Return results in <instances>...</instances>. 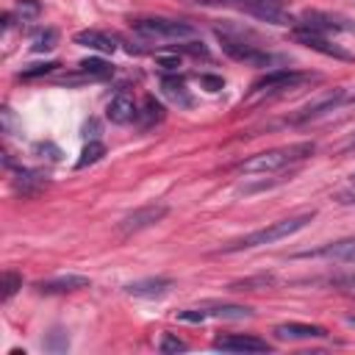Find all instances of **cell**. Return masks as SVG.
I'll return each instance as SVG.
<instances>
[{"label": "cell", "instance_id": "1", "mask_svg": "<svg viewBox=\"0 0 355 355\" xmlns=\"http://www.w3.org/2000/svg\"><path fill=\"white\" fill-rule=\"evenodd\" d=\"M313 153H316L313 141H294V144H283V147L250 155L247 161H241L236 166V172H241V175H280L283 169L308 161Z\"/></svg>", "mask_w": 355, "mask_h": 355}, {"label": "cell", "instance_id": "2", "mask_svg": "<svg viewBox=\"0 0 355 355\" xmlns=\"http://www.w3.org/2000/svg\"><path fill=\"white\" fill-rule=\"evenodd\" d=\"M313 216H316L313 208L297 211V214H291V216H286V219H277V222H272V225H266V227H258V230H252V233H247V236H241V239H236V241L222 244L219 252H241V250H252V247H261V244L280 241V239H286V236H294V233L302 230L305 225H311Z\"/></svg>", "mask_w": 355, "mask_h": 355}, {"label": "cell", "instance_id": "3", "mask_svg": "<svg viewBox=\"0 0 355 355\" xmlns=\"http://www.w3.org/2000/svg\"><path fill=\"white\" fill-rule=\"evenodd\" d=\"M216 39L222 44V50L241 64L250 67H272L277 58L258 42V36L252 31H230V28H216Z\"/></svg>", "mask_w": 355, "mask_h": 355}, {"label": "cell", "instance_id": "4", "mask_svg": "<svg viewBox=\"0 0 355 355\" xmlns=\"http://www.w3.org/2000/svg\"><path fill=\"white\" fill-rule=\"evenodd\" d=\"M316 72H302V69H269L261 80L252 83V100H275L283 97L294 89H302L305 83L316 80Z\"/></svg>", "mask_w": 355, "mask_h": 355}, {"label": "cell", "instance_id": "5", "mask_svg": "<svg viewBox=\"0 0 355 355\" xmlns=\"http://www.w3.org/2000/svg\"><path fill=\"white\" fill-rule=\"evenodd\" d=\"M133 33L150 42H180L197 36V28L183 19H169V17H139L130 22Z\"/></svg>", "mask_w": 355, "mask_h": 355}, {"label": "cell", "instance_id": "6", "mask_svg": "<svg viewBox=\"0 0 355 355\" xmlns=\"http://www.w3.org/2000/svg\"><path fill=\"white\" fill-rule=\"evenodd\" d=\"M252 316V308L247 305H233V302H205V305H197V308H183L175 313L178 322H205V319H250Z\"/></svg>", "mask_w": 355, "mask_h": 355}, {"label": "cell", "instance_id": "7", "mask_svg": "<svg viewBox=\"0 0 355 355\" xmlns=\"http://www.w3.org/2000/svg\"><path fill=\"white\" fill-rule=\"evenodd\" d=\"M294 25L300 28H311V31H319L324 36L330 33H355V19L349 17H341V14H330V11H302ZM291 25V28H294Z\"/></svg>", "mask_w": 355, "mask_h": 355}, {"label": "cell", "instance_id": "8", "mask_svg": "<svg viewBox=\"0 0 355 355\" xmlns=\"http://www.w3.org/2000/svg\"><path fill=\"white\" fill-rule=\"evenodd\" d=\"M166 214H169V208H166L164 202H147V205H141V208L125 214V216L116 222V230H119V236H133V233H141V230L158 225Z\"/></svg>", "mask_w": 355, "mask_h": 355}, {"label": "cell", "instance_id": "9", "mask_svg": "<svg viewBox=\"0 0 355 355\" xmlns=\"http://www.w3.org/2000/svg\"><path fill=\"white\" fill-rule=\"evenodd\" d=\"M291 33H294V39L300 42V44H305L308 50H316V53H322V55H330V58H338V61H352L355 55L352 53H347L344 47H338V44H333L324 33H319V31H311V28H300V25H294L291 28Z\"/></svg>", "mask_w": 355, "mask_h": 355}, {"label": "cell", "instance_id": "10", "mask_svg": "<svg viewBox=\"0 0 355 355\" xmlns=\"http://www.w3.org/2000/svg\"><path fill=\"white\" fill-rule=\"evenodd\" d=\"M344 100H347V89H330V92H327V94H322L319 100H313V103H308L305 108H300V111L291 116V122H294V125H302V122L322 119V116L333 114Z\"/></svg>", "mask_w": 355, "mask_h": 355}, {"label": "cell", "instance_id": "11", "mask_svg": "<svg viewBox=\"0 0 355 355\" xmlns=\"http://www.w3.org/2000/svg\"><path fill=\"white\" fill-rule=\"evenodd\" d=\"M214 349H222V352H269L272 344L252 336V333H225V336H216Z\"/></svg>", "mask_w": 355, "mask_h": 355}, {"label": "cell", "instance_id": "12", "mask_svg": "<svg viewBox=\"0 0 355 355\" xmlns=\"http://www.w3.org/2000/svg\"><path fill=\"white\" fill-rule=\"evenodd\" d=\"M105 116L114 125H130V122L139 119V105L128 92H116L105 105Z\"/></svg>", "mask_w": 355, "mask_h": 355}, {"label": "cell", "instance_id": "13", "mask_svg": "<svg viewBox=\"0 0 355 355\" xmlns=\"http://www.w3.org/2000/svg\"><path fill=\"white\" fill-rule=\"evenodd\" d=\"M11 189L19 197H36V194H42L47 189V175H42L36 169H28V166H19L11 175Z\"/></svg>", "mask_w": 355, "mask_h": 355}, {"label": "cell", "instance_id": "14", "mask_svg": "<svg viewBox=\"0 0 355 355\" xmlns=\"http://www.w3.org/2000/svg\"><path fill=\"white\" fill-rule=\"evenodd\" d=\"M80 288H89V277L83 275H55V277H47V280H39L36 283V291L39 294H69V291H80Z\"/></svg>", "mask_w": 355, "mask_h": 355}, {"label": "cell", "instance_id": "15", "mask_svg": "<svg viewBox=\"0 0 355 355\" xmlns=\"http://www.w3.org/2000/svg\"><path fill=\"white\" fill-rule=\"evenodd\" d=\"M275 336L280 341H308V338H327V330L322 324H308V322H283L275 327Z\"/></svg>", "mask_w": 355, "mask_h": 355}, {"label": "cell", "instance_id": "16", "mask_svg": "<svg viewBox=\"0 0 355 355\" xmlns=\"http://www.w3.org/2000/svg\"><path fill=\"white\" fill-rule=\"evenodd\" d=\"M75 44L80 47H89V50H97V53H114L119 47V39L108 31H97V28H86V31H78L72 36Z\"/></svg>", "mask_w": 355, "mask_h": 355}, {"label": "cell", "instance_id": "17", "mask_svg": "<svg viewBox=\"0 0 355 355\" xmlns=\"http://www.w3.org/2000/svg\"><path fill=\"white\" fill-rule=\"evenodd\" d=\"M169 288H172V280L169 277H141V280L128 283L125 286V294L139 297V300H155V297H164Z\"/></svg>", "mask_w": 355, "mask_h": 355}, {"label": "cell", "instance_id": "18", "mask_svg": "<svg viewBox=\"0 0 355 355\" xmlns=\"http://www.w3.org/2000/svg\"><path fill=\"white\" fill-rule=\"evenodd\" d=\"M161 92H164V97H166L169 103L180 105V108H191V105H194V97H191L186 80L178 78V75H164V78H161Z\"/></svg>", "mask_w": 355, "mask_h": 355}, {"label": "cell", "instance_id": "19", "mask_svg": "<svg viewBox=\"0 0 355 355\" xmlns=\"http://www.w3.org/2000/svg\"><path fill=\"white\" fill-rule=\"evenodd\" d=\"M166 116V111H164V105L153 97V94H147L144 97V103H141V111H139V122H141V128H153L155 122H161Z\"/></svg>", "mask_w": 355, "mask_h": 355}, {"label": "cell", "instance_id": "20", "mask_svg": "<svg viewBox=\"0 0 355 355\" xmlns=\"http://www.w3.org/2000/svg\"><path fill=\"white\" fill-rule=\"evenodd\" d=\"M78 69L83 75H89L92 80H103V78L114 75V67L108 61H103V58H83V61H78Z\"/></svg>", "mask_w": 355, "mask_h": 355}, {"label": "cell", "instance_id": "21", "mask_svg": "<svg viewBox=\"0 0 355 355\" xmlns=\"http://www.w3.org/2000/svg\"><path fill=\"white\" fill-rule=\"evenodd\" d=\"M103 155H105V144H103L100 139H92V141H86V147L80 150V158L75 161V166H78V169H86V166L97 164Z\"/></svg>", "mask_w": 355, "mask_h": 355}, {"label": "cell", "instance_id": "22", "mask_svg": "<svg viewBox=\"0 0 355 355\" xmlns=\"http://www.w3.org/2000/svg\"><path fill=\"white\" fill-rule=\"evenodd\" d=\"M55 44H58V31L55 28H42L31 39V50L33 53H50Z\"/></svg>", "mask_w": 355, "mask_h": 355}, {"label": "cell", "instance_id": "23", "mask_svg": "<svg viewBox=\"0 0 355 355\" xmlns=\"http://www.w3.org/2000/svg\"><path fill=\"white\" fill-rule=\"evenodd\" d=\"M189 3H194V6H208V8H214V6H225V8H239V11L252 14L263 0H189Z\"/></svg>", "mask_w": 355, "mask_h": 355}, {"label": "cell", "instance_id": "24", "mask_svg": "<svg viewBox=\"0 0 355 355\" xmlns=\"http://www.w3.org/2000/svg\"><path fill=\"white\" fill-rule=\"evenodd\" d=\"M0 288H3V291H0V300L8 302V300L22 288V275H17L14 269H6V272H3V283H0Z\"/></svg>", "mask_w": 355, "mask_h": 355}, {"label": "cell", "instance_id": "25", "mask_svg": "<svg viewBox=\"0 0 355 355\" xmlns=\"http://www.w3.org/2000/svg\"><path fill=\"white\" fill-rule=\"evenodd\" d=\"M14 14H17L22 22H28V19H36V17L42 14V6H39V0H19L17 8H14Z\"/></svg>", "mask_w": 355, "mask_h": 355}, {"label": "cell", "instance_id": "26", "mask_svg": "<svg viewBox=\"0 0 355 355\" xmlns=\"http://www.w3.org/2000/svg\"><path fill=\"white\" fill-rule=\"evenodd\" d=\"M158 349H161V352H186V349H189V344H186L183 338L172 336V333H164V336H161V341H158Z\"/></svg>", "mask_w": 355, "mask_h": 355}, {"label": "cell", "instance_id": "27", "mask_svg": "<svg viewBox=\"0 0 355 355\" xmlns=\"http://www.w3.org/2000/svg\"><path fill=\"white\" fill-rule=\"evenodd\" d=\"M55 67H58L55 61H42V64H31V67H25V69L19 72V78H39V75H50V72H53Z\"/></svg>", "mask_w": 355, "mask_h": 355}, {"label": "cell", "instance_id": "28", "mask_svg": "<svg viewBox=\"0 0 355 355\" xmlns=\"http://www.w3.org/2000/svg\"><path fill=\"white\" fill-rule=\"evenodd\" d=\"M69 347V338H67V333H61V330H53L50 336H47V341H44V349L47 352H61V349H67Z\"/></svg>", "mask_w": 355, "mask_h": 355}, {"label": "cell", "instance_id": "29", "mask_svg": "<svg viewBox=\"0 0 355 355\" xmlns=\"http://www.w3.org/2000/svg\"><path fill=\"white\" fill-rule=\"evenodd\" d=\"M33 153H36L39 158H47V161H58V158H61V150H58L55 144H50V141L33 144Z\"/></svg>", "mask_w": 355, "mask_h": 355}, {"label": "cell", "instance_id": "30", "mask_svg": "<svg viewBox=\"0 0 355 355\" xmlns=\"http://www.w3.org/2000/svg\"><path fill=\"white\" fill-rule=\"evenodd\" d=\"M333 200H336V202H341V205H355V178H352L344 189H338Z\"/></svg>", "mask_w": 355, "mask_h": 355}, {"label": "cell", "instance_id": "31", "mask_svg": "<svg viewBox=\"0 0 355 355\" xmlns=\"http://www.w3.org/2000/svg\"><path fill=\"white\" fill-rule=\"evenodd\" d=\"M200 83L205 86V92H219V89L225 86V80H222V78H216V75H208V72H202V75H200Z\"/></svg>", "mask_w": 355, "mask_h": 355}, {"label": "cell", "instance_id": "32", "mask_svg": "<svg viewBox=\"0 0 355 355\" xmlns=\"http://www.w3.org/2000/svg\"><path fill=\"white\" fill-rule=\"evenodd\" d=\"M349 261H352V263H355V252H352V255H349Z\"/></svg>", "mask_w": 355, "mask_h": 355}]
</instances>
